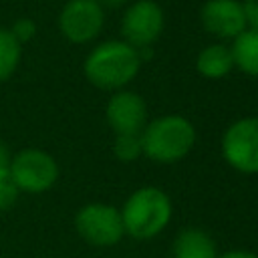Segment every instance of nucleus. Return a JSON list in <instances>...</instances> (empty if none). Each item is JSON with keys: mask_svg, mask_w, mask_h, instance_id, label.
Here are the masks:
<instances>
[{"mask_svg": "<svg viewBox=\"0 0 258 258\" xmlns=\"http://www.w3.org/2000/svg\"><path fill=\"white\" fill-rule=\"evenodd\" d=\"M139 64L141 58L135 46L125 40H107L89 52L83 71L91 85L103 91H115L135 79Z\"/></svg>", "mask_w": 258, "mask_h": 258, "instance_id": "1", "label": "nucleus"}, {"mask_svg": "<svg viewBox=\"0 0 258 258\" xmlns=\"http://www.w3.org/2000/svg\"><path fill=\"white\" fill-rule=\"evenodd\" d=\"M119 212L125 234L135 240H149L167 226L171 218V202L163 189L145 185L135 189Z\"/></svg>", "mask_w": 258, "mask_h": 258, "instance_id": "2", "label": "nucleus"}, {"mask_svg": "<svg viewBox=\"0 0 258 258\" xmlns=\"http://www.w3.org/2000/svg\"><path fill=\"white\" fill-rule=\"evenodd\" d=\"M196 143L194 125L179 115H163L153 119L141 131L143 153L157 163H173L185 157Z\"/></svg>", "mask_w": 258, "mask_h": 258, "instance_id": "3", "label": "nucleus"}, {"mask_svg": "<svg viewBox=\"0 0 258 258\" xmlns=\"http://www.w3.org/2000/svg\"><path fill=\"white\" fill-rule=\"evenodd\" d=\"M8 171L18 191L26 194H42L50 189L58 179V165L54 157L36 147L18 151L12 157Z\"/></svg>", "mask_w": 258, "mask_h": 258, "instance_id": "4", "label": "nucleus"}, {"mask_svg": "<svg viewBox=\"0 0 258 258\" xmlns=\"http://www.w3.org/2000/svg\"><path fill=\"white\" fill-rule=\"evenodd\" d=\"M75 228L91 246H113L125 234L121 212L109 204L83 206L75 216Z\"/></svg>", "mask_w": 258, "mask_h": 258, "instance_id": "5", "label": "nucleus"}, {"mask_svg": "<svg viewBox=\"0 0 258 258\" xmlns=\"http://www.w3.org/2000/svg\"><path fill=\"white\" fill-rule=\"evenodd\" d=\"M224 159L242 173H258V117L232 123L222 137Z\"/></svg>", "mask_w": 258, "mask_h": 258, "instance_id": "6", "label": "nucleus"}, {"mask_svg": "<svg viewBox=\"0 0 258 258\" xmlns=\"http://www.w3.org/2000/svg\"><path fill=\"white\" fill-rule=\"evenodd\" d=\"M105 22V10L99 0H69L58 14L62 36L75 44L93 40Z\"/></svg>", "mask_w": 258, "mask_h": 258, "instance_id": "7", "label": "nucleus"}, {"mask_svg": "<svg viewBox=\"0 0 258 258\" xmlns=\"http://www.w3.org/2000/svg\"><path fill=\"white\" fill-rule=\"evenodd\" d=\"M163 30V10L153 0L133 2L121 20V34L125 42L135 48L151 46Z\"/></svg>", "mask_w": 258, "mask_h": 258, "instance_id": "8", "label": "nucleus"}, {"mask_svg": "<svg viewBox=\"0 0 258 258\" xmlns=\"http://www.w3.org/2000/svg\"><path fill=\"white\" fill-rule=\"evenodd\" d=\"M204 28L218 38H236L248 28L240 0H208L200 12Z\"/></svg>", "mask_w": 258, "mask_h": 258, "instance_id": "9", "label": "nucleus"}, {"mask_svg": "<svg viewBox=\"0 0 258 258\" xmlns=\"http://www.w3.org/2000/svg\"><path fill=\"white\" fill-rule=\"evenodd\" d=\"M109 127L117 133H141L145 127L147 107L145 101L133 91H117L105 107Z\"/></svg>", "mask_w": 258, "mask_h": 258, "instance_id": "10", "label": "nucleus"}, {"mask_svg": "<svg viewBox=\"0 0 258 258\" xmlns=\"http://www.w3.org/2000/svg\"><path fill=\"white\" fill-rule=\"evenodd\" d=\"M173 258H218V252L206 232L187 228L173 242Z\"/></svg>", "mask_w": 258, "mask_h": 258, "instance_id": "11", "label": "nucleus"}, {"mask_svg": "<svg viewBox=\"0 0 258 258\" xmlns=\"http://www.w3.org/2000/svg\"><path fill=\"white\" fill-rule=\"evenodd\" d=\"M196 69L206 79H222L234 69L232 50L226 44H210L206 46L196 60Z\"/></svg>", "mask_w": 258, "mask_h": 258, "instance_id": "12", "label": "nucleus"}, {"mask_svg": "<svg viewBox=\"0 0 258 258\" xmlns=\"http://www.w3.org/2000/svg\"><path fill=\"white\" fill-rule=\"evenodd\" d=\"M234 67L244 71L246 75L258 77V30L246 28L234 38V44L230 46Z\"/></svg>", "mask_w": 258, "mask_h": 258, "instance_id": "13", "label": "nucleus"}, {"mask_svg": "<svg viewBox=\"0 0 258 258\" xmlns=\"http://www.w3.org/2000/svg\"><path fill=\"white\" fill-rule=\"evenodd\" d=\"M20 46L22 44L12 36L10 30L0 28V83L8 81L14 75L20 62V52H22Z\"/></svg>", "mask_w": 258, "mask_h": 258, "instance_id": "14", "label": "nucleus"}, {"mask_svg": "<svg viewBox=\"0 0 258 258\" xmlns=\"http://www.w3.org/2000/svg\"><path fill=\"white\" fill-rule=\"evenodd\" d=\"M113 153L119 161H135L143 153L141 133H117L113 143Z\"/></svg>", "mask_w": 258, "mask_h": 258, "instance_id": "15", "label": "nucleus"}, {"mask_svg": "<svg viewBox=\"0 0 258 258\" xmlns=\"http://www.w3.org/2000/svg\"><path fill=\"white\" fill-rule=\"evenodd\" d=\"M18 200V187L8 169H0V212H6Z\"/></svg>", "mask_w": 258, "mask_h": 258, "instance_id": "16", "label": "nucleus"}, {"mask_svg": "<svg viewBox=\"0 0 258 258\" xmlns=\"http://www.w3.org/2000/svg\"><path fill=\"white\" fill-rule=\"evenodd\" d=\"M10 32H12V36L22 44V42H28V40L34 36L36 24H34V20H30V18H18V20L14 22V26L10 28Z\"/></svg>", "mask_w": 258, "mask_h": 258, "instance_id": "17", "label": "nucleus"}, {"mask_svg": "<svg viewBox=\"0 0 258 258\" xmlns=\"http://www.w3.org/2000/svg\"><path fill=\"white\" fill-rule=\"evenodd\" d=\"M244 12H246V20L252 28L258 30V0H244L242 2Z\"/></svg>", "mask_w": 258, "mask_h": 258, "instance_id": "18", "label": "nucleus"}, {"mask_svg": "<svg viewBox=\"0 0 258 258\" xmlns=\"http://www.w3.org/2000/svg\"><path fill=\"white\" fill-rule=\"evenodd\" d=\"M10 161H12V155H10V149L4 141H0V169H8L10 167Z\"/></svg>", "mask_w": 258, "mask_h": 258, "instance_id": "19", "label": "nucleus"}, {"mask_svg": "<svg viewBox=\"0 0 258 258\" xmlns=\"http://www.w3.org/2000/svg\"><path fill=\"white\" fill-rule=\"evenodd\" d=\"M218 258H258V256L252 252H246V250H230V252L220 254Z\"/></svg>", "mask_w": 258, "mask_h": 258, "instance_id": "20", "label": "nucleus"}, {"mask_svg": "<svg viewBox=\"0 0 258 258\" xmlns=\"http://www.w3.org/2000/svg\"><path fill=\"white\" fill-rule=\"evenodd\" d=\"M127 0H99V4L101 6H107V8H119V6H123Z\"/></svg>", "mask_w": 258, "mask_h": 258, "instance_id": "21", "label": "nucleus"}]
</instances>
